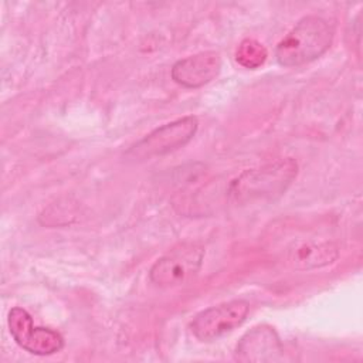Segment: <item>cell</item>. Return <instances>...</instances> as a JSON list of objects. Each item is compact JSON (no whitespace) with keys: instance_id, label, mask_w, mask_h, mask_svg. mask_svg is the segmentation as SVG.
<instances>
[{"instance_id":"8992f818","label":"cell","mask_w":363,"mask_h":363,"mask_svg":"<svg viewBox=\"0 0 363 363\" xmlns=\"http://www.w3.org/2000/svg\"><path fill=\"white\" fill-rule=\"evenodd\" d=\"M10 333L16 343L31 354L48 356L64 347V337L48 328L34 326L33 318L23 308H11L7 316Z\"/></svg>"},{"instance_id":"30bf717a","label":"cell","mask_w":363,"mask_h":363,"mask_svg":"<svg viewBox=\"0 0 363 363\" xmlns=\"http://www.w3.org/2000/svg\"><path fill=\"white\" fill-rule=\"evenodd\" d=\"M268 57V51L262 43L254 38H245L240 43L235 50L237 62L248 69H255L261 67Z\"/></svg>"},{"instance_id":"52a82bcc","label":"cell","mask_w":363,"mask_h":363,"mask_svg":"<svg viewBox=\"0 0 363 363\" xmlns=\"http://www.w3.org/2000/svg\"><path fill=\"white\" fill-rule=\"evenodd\" d=\"M234 356L240 362H281L284 346L277 330L264 323L254 326L241 336Z\"/></svg>"},{"instance_id":"277c9868","label":"cell","mask_w":363,"mask_h":363,"mask_svg":"<svg viewBox=\"0 0 363 363\" xmlns=\"http://www.w3.org/2000/svg\"><path fill=\"white\" fill-rule=\"evenodd\" d=\"M204 248L199 244L186 242L172 248L150 268V281L162 288L177 286L193 278L201 268Z\"/></svg>"},{"instance_id":"7a4b0ae2","label":"cell","mask_w":363,"mask_h":363,"mask_svg":"<svg viewBox=\"0 0 363 363\" xmlns=\"http://www.w3.org/2000/svg\"><path fill=\"white\" fill-rule=\"evenodd\" d=\"M296 174L298 164L292 157L278 159L241 173L230 184V196L237 203L275 200L286 191Z\"/></svg>"},{"instance_id":"6da1fadb","label":"cell","mask_w":363,"mask_h":363,"mask_svg":"<svg viewBox=\"0 0 363 363\" xmlns=\"http://www.w3.org/2000/svg\"><path fill=\"white\" fill-rule=\"evenodd\" d=\"M332 41V26L319 16H306L278 43L275 57L282 67H299L325 54Z\"/></svg>"},{"instance_id":"9c48e42d","label":"cell","mask_w":363,"mask_h":363,"mask_svg":"<svg viewBox=\"0 0 363 363\" xmlns=\"http://www.w3.org/2000/svg\"><path fill=\"white\" fill-rule=\"evenodd\" d=\"M339 250L329 241H305L288 252V264L296 271H311L335 262Z\"/></svg>"},{"instance_id":"5b68a950","label":"cell","mask_w":363,"mask_h":363,"mask_svg":"<svg viewBox=\"0 0 363 363\" xmlns=\"http://www.w3.org/2000/svg\"><path fill=\"white\" fill-rule=\"evenodd\" d=\"M250 303L233 299L199 312L190 323L193 335L203 342H213L244 323Z\"/></svg>"},{"instance_id":"3957f363","label":"cell","mask_w":363,"mask_h":363,"mask_svg":"<svg viewBox=\"0 0 363 363\" xmlns=\"http://www.w3.org/2000/svg\"><path fill=\"white\" fill-rule=\"evenodd\" d=\"M197 128V118H179L147 133L126 152V156L135 160H146L156 156L167 155L187 145L196 135Z\"/></svg>"},{"instance_id":"ba28073f","label":"cell","mask_w":363,"mask_h":363,"mask_svg":"<svg viewBox=\"0 0 363 363\" xmlns=\"http://www.w3.org/2000/svg\"><path fill=\"white\" fill-rule=\"evenodd\" d=\"M221 71V57L216 51H201L179 60L172 68V78L184 88H200Z\"/></svg>"}]
</instances>
